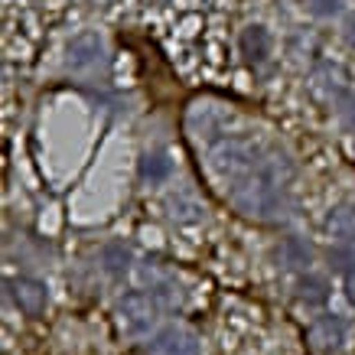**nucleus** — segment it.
<instances>
[{"mask_svg": "<svg viewBox=\"0 0 355 355\" xmlns=\"http://www.w3.org/2000/svg\"><path fill=\"white\" fill-rule=\"evenodd\" d=\"M291 160H268L261 163L254 173H248L245 180H238L232 202L251 218H270L284 205V189L291 180Z\"/></svg>", "mask_w": 355, "mask_h": 355, "instance_id": "obj_1", "label": "nucleus"}, {"mask_svg": "<svg viewBox=\"0 0 355 355\" xmlns=\"http://www.w3.org/2000/svg\"><path fill=\"white\" fill-rule=\"evenodd\" d=\"M209 166H212V173H216L218 180L238 183V180H245L248 173L258 170L261 163H258L254 144H248V140H225V144H218L216 150H212Z\"/></svg>", "mask_w": 355, "mask_h": 355, "instance_id": "obj_2", "label": "nucleus"}, {"mask_svg": "<svg viewBox=\"0 0 355 355\" xmlns=\"http://www.w3.org/2000/svg\"><path fill=\"white\" fill-rule=\"evenodd\" d=\"M118 313H121V320L128 323L130 333H144V329H150V326H153V320H157L160 306H157V297H153V293L130 291V293H124V297H121Z\"/></svg>", "mask_w": 355, "mask_h": 355, "instance_id": "obj_3", "label": "nucleus"}, {"mask_svg": "<svg viewBox=\"0 0 355 355\" xmlns=\"http://www.w3.org/2000/svg\"><path fill=\"white\" fill-rule=\"evenodd\" d=\"M150 355H199V336L186 326H163L147 345Z\"/></svg>", "mask_w": 355, "mask_h": 355, "instance_id": "obj_4", "label": "nucleus"}, {"mask_svg": "<svg viewBox=\"0 0 355 355\" xmlns=\"http://www.w3.org/2000/svg\"><path fill=\"white\" fill-rule=\"evenodd\" d=\"M7 291H10V300L20 306L23 313H30V316H40L46 310V303H49V293L40 280L33 277H13L7 280Z\"/></svg>", "mask_w": 355, "mask_h": 355, "instance_id": "obj_5", "label": "nucleus"}, {"mask_svg": "<svg viewBox=\"0 0 355 355\" xmlns=\"http://www.w3.org/2000/svg\"><path fill=\"white\" fill-rule=\"evenodd\" d=\"M343 343H345L343 320H336V316H323V320H316V323L310 326V345L316 349V352L333 355V352L343 349Z\"/></svg>", "mask_w": 355, "mask_h": 355, "instance_id": "obj_6", "label": "nucleus"}, {"mask_svg": "<svg viewBox=\"0 0 355 355\" xmlns=\"http://www.w3.org/2000/svg\"><path fill=\"white\" fill-rule=\"evenodd\" d=\"M101 40H98V33H78L76 40L69 43V65L82 72V69H92V65L101 59Z\"/></svg>", "mask_w": 355, "mask_h": 355, "instance_id": "obj_7", "label": "nucleus"}, {"mask_svg": "<svg viewBox=\"0 0 355 355\" xmlns=\"http://www.w3.org/2000/svg\"><path fill=\"white\" fill-rule=\"evenodd\" d=\"M326 235L336 238L339 245H352L355 241V205H336L323 222Z\"/></svg>", "mask_w": 355, "mask_h": 355, "instance_id": "obj_8", "label": "nucleus"}, {"mask_svg": "<svg viewBox=\"0 0 355 355\" xmlns=\"http://www.w3.org/2000/svg\"><path fill=\"white\" fill-rule=\"evenodd\" d=\"M310 88L316 92L320 98H336V95H343V88H345V72L339 69V65H320L316 72L310 76Z\"/></svg>", "mask_w": 355, "mask_h": 355, "instance_id": "obj_9", "label": "nucleus"}, {"mask_svg": "<svg viewBox=\"0 0 355 355\" xmlns=\"http://www.w3.org/2000/svg\"><path fill=\"white\" fill-rule=\"evenodd\" d=\"M274 258H277L280 268H310L313 264V248L300 238H284L277 248H274Z\"/></svg>", "mask_w": 355, "mask_h": 355, "instance_id": "obj_10", "label": "nucleus"}, {"mask_svg": "<svg viewBox=\"0 0 355 355\" xmlns=\"http://www.w3.org/2000/svg\"><path fill=\"white\" fill-rule=\"evenodd\" d=\"M238 46H241V55L248 62H264L270 55V36L264 26H248L238 36Z\"/></svg>", "mask_w": 355, "mask_h": 355, "instance_id": "obj_11", "label": "nucleus"}, {"mask_svg": "<svg viewBox=\"0 0 355 355\" xmlns=\"http://www.w3.org/2000/svg\"><path fill=\"white\" fill-rule=\"evenodd\" d=\"M173 173V160L166 157V153H147L144 160H140V176L144 180H150V183H163L166 176Z\"/></svg>", "mask_w": 355, "mask_h": 355, "instance_id": "obj_12", "label": "nucleus"}, {"mask_svg": "<svg viewBox=\"0 0 355 355\" xmlns=\"http://www.w3.org/2000/svg\"><path fill=\"white\" fill-rule=\"evenodd\" d=\"M101 264L108 274H124L130 268V248L121 245V241H111V245L101 248Z\"/></svg>", "mask_w": 355, "mask_h": 355, "instance_id": "obj_13", "label": "nucleus"}, {"mask_svg": "<svg viewBox=\"0 0 355 355\" xmlns=\"http://www.w3.org/2000/svg\"><path fill=\"white\" fill-rule=\"evenodd\" d=\"M300 297L306 303H323L329 297V287H326L323 277H303L300 280Z\"/></svg>", "mask_w": 355, "mask_h": 355, "instance_id": "obj_14", "label": "nucleus"}, {"mask_svg": "<svg viewBox=\"0 0 355 355\" xmlns=\"http://www.w3.org/2000/svg\"><path fill=\"white\" fill-rule=\"evenodd\" d=\"M173 216L180 218V222H199V205L189 202V199H180V202H173Z\"/></svg>", "mask_w": 355, "mask_h": 355, "instance_id": "obj_15", "label": "nucleus"}, {"mask_svg": "<svg viewBox=\"0 0 355 355\" xmlns=\"http://www.w3.org/2000/svg\"><path fill=\"white\" fill-rule=\"evenodd\" d=\"M306 3L316 17H333V13L343 10V0H306Z\"/></svg>", "mask_w": 355, "mask_h": 355, "instance_id": "obj_16", "label": "nucleus"}, {"mask_svg": "<svg viewBox=\"0 0 355 355\" xmlns=\"http://www.w3.org/2000/svg\"><path fill=\"white\" fill-rule=\"evenodd\" d=\"M343 114H345V124H349V128H355V98H349V101H345Z\"/></svg>", "mask_w": 355, "mask_h": 355, "instance_id": "obj_17", "label": "nucleus"}, {"mask_svg": "<svg viewBox=\"0 0 355 355\" xmlns=\"http://www.w3.org/2000/svg\"><path fill=\"white\" fill-rule=\"evenodd\" d=\"M345 40H349V46H355V13L345 20Z\"/></svg>", "mask_w": 355, "mask_h": 355, "instance_id": "obj_18", "label": "nucleus"}, {"mask_svg": "<svg viewBox=\"0 0 355 355\" xmlns=\"http://www.w3.org/2000/svg\"><path fill=\"white\" fill-rule=\"evenodd\" d=\"M345 293H349V300L355 303V268L349 270V277H345Z\"/></svg>", "mask_w": 355, "mask_h": 355, "instance_id": "obj_19", "label": "nucleus"}]
</instances>
